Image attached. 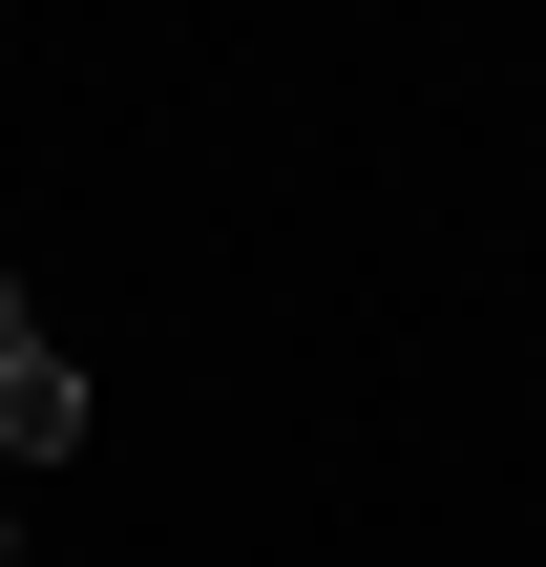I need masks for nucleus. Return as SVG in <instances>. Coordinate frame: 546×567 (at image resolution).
Here are the masks:
<instances>
[{"instance_id":"f257e3e1","label":"nucleus","mask_w":546,"mask_h":567,"mask_svg":"<svg viewBox=\"0 0 546 567\" xmlns=\"http://www.w3.org/2000/svg\"><path fill=\"white\" fill-rule=\"evenodd\" d=\"M0 463H84V358L63 337H0Z\"/></svg>"},{"instance_id":"f03ea898","label":"nucleus","mask_w":546,"mask_h":567,"mask_svg":"<svg viewBox=\"0 0 546 567\" xmlns=\"http://www.w3.org/2000/svg\"><path fill=\"white\" fill-rule=\"evenodd\" d=\"M0 337H21V274H0Z\"/></svg>"},{"instance_id":"7ed1b4c3","label":"nucleus","mask_w":546,"mask_h":567,"mask_svg":"<svg viewBox=\"0 0 546 567\" xmlns=\"http://www.w3.org/2000/svg\"><path fill=\"white\" fill-rule=\"evenodd\" d=\"M0 567H21V505H0Z\"/></svg>"}]
</instances>
